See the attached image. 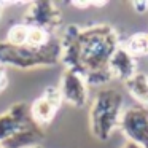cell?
Segmentation results:
<instances>
[{
  "label": "cell",
  "instance_id": "cell-1",
  "mask_svg": "<svg viewBox=\"0 0 148 148\" xmlns=\"http://www.w3.org/2000/svg\"><path fill=\"white\" fill-rule=\"evenodd\" d=\"M61 40L53 38L45 46H14L8 42H0V64L19 70L51 67L61 61Z\"/></svg>",
  "mask_w": 148,
  "mask_h": 148
},
{
  "label": "cell",
  "instance_id": "cell-2",
  "mask_svg": "<svg viewBox=\"0 0 148 148\" xmlns=\"http://www.w3.org/2000/svg\"><path fill=\"white\" fill-rule=\"evenodd\" d=\"M119 99L112 91H102L97 94L96 100L91 108V129L94 135L100 140H105L110 134L112 127L115 126L118 116Z\"/></svg>",
  "mask_w": 148,
  "mask_h": 148
},
{
  "label": "cell",
  "instance_id": "cell-3",
  "mask_svg": "<svg viewBox=\"0 0 148 148\" xmlns=\"http://www.w3.org/2000/svg\"><path fill=\"white\" fill-rule=\"evenodd\" d=\"M23 24H26L27 27L42 29L53 37L61 26V11L58 8V3L49 0L29 2L23 18Z\"/></svg>",
  "mask_w": 148,
  "mask_h": 148
},
{
  "label": "cell",
  "instance_id": "cell-4",
  "mask_svg": "<svg viewBox=\"0 0 148 148\" xmlns=\"http://www.w3.org/2000/svg\"><path fill=\"white\" fill-rule=\"evenodd\" d=\"M62 102L64 100L59 86H48L42 92V96L30 103V116L40 127H46L54 119Z\"/></svg>",
  "mask_w": 148,
  "mask_h": 148
},
{
  "label": "cell",
  "instance_id": "cell-5",
  "mask_svg": "<svg viewBox=\"0 0 148 148\" xmlns=\"http://www.w3.org/2000/svg\"><path fill=\"white\" fill-rule=\"evenodd\" d=\"M30 121V103L21 100L10 105L5 112L0 113V143L18 134Z\"/></svg>",
  "mask_w": 148,
  "mask_h": 148
},
{
  "label": "cell",
  "instance_id": "cell-6",
  "mask_svg": "<svg viewBox=\"0 0 148 148\" xmlns=\"http://www.w3.org/2000/svg\"><path fill=\"white\" fill-rule=\"evenodd\" d=\"M59 91L62 94V100L73 107H83L88 102L86 80L73 70L64 72Z\"/></svg>",
  "mask_w": 148,
  "mask_h": 148
},
{
  "label": "cell",
  "instance_id": "cell-7",
  "mask_svg": "<svg viewBox=\"0 0 148 148\" xmlns=\"http://www.w3.org/2000/svg\"><path fill=\"white\" fill-rule=\"evenodd\" d=\"M27 30L29 27L26 24H14L13 27H10L7 32V38L5 42H8L10 45H14V46H23L26 45L27 42Z\"/></svg>",
  "mask_w": 148,
  "mask_h": 148
},
{
  "label": "cell",
  "instance_id": "cell-8",
  "mask_svg": "<svg viewBox=\"0 0 148 148\" xmlns=\"http://www.w3.org/2000/svg\"><path fill=\"white\" fill-rule=\"evenodd\" d=\"M127 51L135 56L147 54L148 53V35H145V34L132 35V38L127 43Z\"/></svg>",
  "mask_w": 148,
  "mask_h": 148
},
{
  "label": "cell",
  "instance_id": "cell-9",
  "mask_svg": "<svg viewBox=\"0 0 148 148\" xmlns=\"http://www.w3.org/2000/svg\"><path fill=\"white\" fill-rule=\"evenodd\" d=\"M51 40H53V37L48 35L45 30L37 29V27H29L26 45H29V46H45L46 43H49Z\"/></svg>",
  "mask_w": 148,
  "mask_h": 148
},
{
  "label": "cell",
  "instance_id": "cell-10",
  "mask_svg": "<svg viewBox=\"0 0 148 148\" xmlns=\"http://www.w3.org/2000/svg\"><path fill=\"white\" fill-rule=\"evenodd\" d=\"M131 91L142 102H148V81L145 78H134V83H131Z\"/></svg>",
  "mask_w": 148,
  "mask_h": 148
},
{
  "label": "cell",
  "instance_id": "cell-11",
  "mask_svg": "<svg viewBox=\"0 0 148 148\" xmlns=\"http://www.w3.org/2000/svg\"><path fill=\"white\" fill-rule=\"evenodd\" d=\"M8 86V73H7V67L0 64V94L3 92Z\"/></svg>",
  "mask_w": 148,
  "mask_h": 148
},
{
  "label": "cell",
  "instance_id": "cell-12",
  "mask_svg": "<svg viewBox=\"0 0 148 148\" xmlns=\"http://www.w3.org/2000/svg\"><path fill=\"white\" fill-rule=\"evenodd\" d=\"M8 5H13V3H11V2H0V21L3 19V13H5V8H7Z\"/></svg>",
  "mask_w": 148,
  "mask_h": 148
},
{
  "label": "cell",
  "instance_id": "cell-13",
  "mask_svg": "<svg viewBox=\"0 0 148 148\" xmlns=\"http://www.w3.org/2000/svg\"><path fill=\"white\" fill-rule=\"evenodd\" d=\"M29 148H43L42 145H34V147H29Z\"/></svg>",
  "mask_w": 148,
  "mask_h": 148
},
{
  "label": "cell",
  "instance_id": "cell-14",
  "mask_svg": "<svg viewBox=\"0 0 148 148\" xmlns=\"http://www.w3.org/2000/svg\"><path fill=\"white\" fill-rule=\"evenodd\" d=\"M0 148H5V147H3V145H2V143H0Z\"/></svg>",
  "mask_w": 148,
  "mask_h": 148
}]
</instances>
